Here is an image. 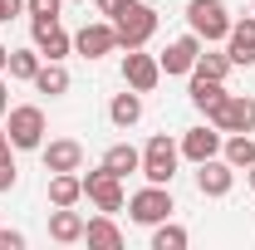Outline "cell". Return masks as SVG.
<instances>
[{"mask_svg": "<svg viewBox=\"0 0 255 250\" xmlns=\"http://www.w3.org/2000/svg\"><path fill=\"white\" fill-rule=\"evenodd\" d=\"M108 25L118 30V49H142L157 34V10L142 5V0H118L108 10Z\"/></svg>", "mask_w": 255, "mask_h": 250, "instance_id": "cell-1", "label": "cell"}, {"mask_svg": "<svg viewBox=\"0 0 255 250\" xmlns=\"http://www.w3.org/2000/svg\"><path fill=\"white\" fill-rule=\"evenodd\" d=\"M113 5H118V0H94V10H98V15H108Z\"/></svg>", "mask_w": 255, "mask_h": 250, "instance_id": "cell-33", "label": "cell"}, {"mask_svg": "<svg viewBox=\"0 0 255 250\" xmlns=\"http://www.w3.org/2000/svg\"><path fill=\"white\" fill-rule=\"evenodd\" d=\"M246 187L255 191V162H251V167H246Z\"/></svg>", "mask_w": 255, "mask_h": 250, "instance_id": "cell-34", "label": "cell"}, {"mask_svg": "<svg viewBox=\"0 0 255 250\" xmlns=\"http://www.w3.org/2000/svg\"><path fill=\"white\" fill-rule=\"evenodd\" d=\"M177 167H182V147H177L167 132H152V137H147V147H142V177H147V182H157V187H172Z\"/></svg>", "mask_w": 255, "mask_h": 250, "instance_id": "cell-4", "label": "cell"}, {"mask_svg": "<svg viewBox=\"0 0 255 250\" xmlns=\"http://www.w3.org/2000/svg\"><path fill=\"white\" fill-rule=\"evenodd\" d=\"M221 137H226L221 127H216V123H206V127H187L177 147H182V157H187L191 167H196V162H206V157H221Z\"/></svg>", "mask_w": 255, "mask_h": 250, "instance_id": "cell-13", "label": "cell"}, {"mask_svg": "<svg viewBox=\"0 0 255 250\" xmlns=\"http://www.w3.org/2000/svg\"><path fill=\"white\" fill-rule=\"evenodd\" d=\"M226 54H231V64H255V15H246V20H231Z\"/></svg>", "mask_w": 255, "mask_h": 250, "instance_id": "cell-15", "label": "cell"}, {"mask_svg": "<svg viewBox=\"0 0 255 250\" xmlns=\"http://www.w3.org/2000/svg\"><path fill=\"white\" fill-rule=\"evenodd\" d=\"M84 201V177L79 172H49V206H79Z\"/></svg>", "mask_w": 255, "mask_h": 250, "instance_id": "cell-18", "label": "cell"}, {"mask_svg": "<svg viewBox=\"0 0 255 250\" xmlns=\"http://www.w3.org/2000/svg\"><path fill=\"white\" fill-rule=\"evenodd\" d=\"M30 84L39 89V94L59 98V94H69V84H74V79H69V69H64V59H44V64H39V74H34Z\"/></svg>", "mask_w": 255, "mask_h": 250, "instance_id": "cell-20", "label": "cell"}, {"mask_svg": "<svg viewBox=\"0 0 255 250\" xmlns=\"http://www.w3.org/2000/svg\"><path fill=\"white\" fill-rule=\"evenodd\" d=\"M221 157L236 167V172H246L255 162V132H226L221 137Z\"/></svg>", "mask_w": 255, "mask_h": 250, "instance_id": "cell-22", "label": "cell"}, {"mask_svg": "<svg viewBox=\"0 0 255 250\" xmlns=\"http://www.w3.org/2000/svg\"><path fill=\"white\" fill-rule=\"evenodd\" d=\"M74 49H79L84 59H103V54H118V30H113L108 20H94V25H84V30L74 34Z\"/></svg>", "mask_w": 255, "mask_h": 250, "instance_id": "cell-12", "label": "cell"}, {"mask_svg": "<svg viewBox=\"0 0 255 250\" xmlns=\"http://www.w3.org/2000/svg\"><path fill=\"white\" fill-rule=\"evenodd\" d=\"M39 162H44V172H84V142L54 137V142L39 147Z\"/></svg>", "mask_w": 255, "mask_h": 250, "instance_id": "cell-14", "label": "cell"}, {"mask_svg": "<svg viewBox=\"0 0 255 250\" xmlns=\"http://www.w3.org/2000/svg\"><path fill=\"white\" fill-rule=\"evenodd\" d=\"M231 187H236V167H231L226 157L196 162V191H201V196H231Z\"/></svg>", "mask_w": 255, "mask_h": 250, "instance_id": "cell-11", "label": "cell"}, {"mask_svg": "<svg viewBox=\"0 0 255 250\" xmlns=\"http://www.w3.org/2000/svg\"><path fill=\"white\" fill-rule=\"evenodd\" d=\"M64 0H25V15L30 20H59Z\"/></svg>", "mask_w": 255, "mask_h": 250, "instance_id": "cell-27", "label": "cell"}, {"mask_svg": "<svg viewBox=\"0 0 255 250\" xmlns=\"http://www.w3.org/2000/svg\"><path fill=\"white\" fill-rule=\"evenodd\" d=\"M5 118H10L5 132H10V147L15 152H39L44 147V108L39 103H15Z\"/></svg>", "mask_w": 255, "mask_h": 250, "instance_id": "cell-3", "label": "cell"}, {"mask_svg": "<svg viewBox=\"0 0 255 250\" xmlns=\"http://www.w3.org/2000/svg\"><path fill=\"white\" fill-rule=\"evenodd\" d=\"M206 123H216L221 132H255V98L251 94H231Z\"/></svg>", "mask_w": 255, "mask_h": 250, "instance_id": "cell-10", "label": "cell"}, {"mask_svg": "<svg viewBox=\"0 0 255 250\" xmlns=\"http://www.w3.org/2000/svg\"><path fill=\"white\" fill-rule=\"evenodd\" d=\"M30 39L39 49V59H69L74 54V34L59 20H30Z\"/></svg>", "mask_w": 255, "mask_h": 250, "instance_id": "cell-9", "label": "cell"}, {"mask_svg": "<svg viewBox=\"0 0 255 250\" xmlns=\"http://www.w3.org/2000/svg\"><path fill=\"white\" fill-rule=\"evenodd\" d=\"M10 113V89H5V79H0V118Z\"/></svg>", "mask_w": 255, "mask_h": 250, "instance_id": "cell-31", "label": "cell"}, {"mask_svg": "<svg viewBox=\"0 0 255 250\" xmlns=\"http://www.w3.org/2000/svg\"><path fill=\"white\" fill-rule=\"evenodd\" d=\"M98 167H108L113 177H132V172H142V147H132V142H113Z\"/></svg>", "mask_w": 255, "mask_h": 250, "instance_id": "cell-19", "label": "cell"}, {"mask_svg": "<svg viewBox=\"0 0 255 250\" xmlns=\"http://www.w3.org/2000/svg\"><path fill=\"white\" fill-rule=\"evenodd\" d=\"M172 211H177V201H172V191L157 187V182H147L142 191L128 196V216L137 221V226H157V221H167Z\"/></svg>", "mask_w": 255, "mask_h": 250, "instance_id": "cell-5", "label": "cell"}, {"mask_svg": "<svg viewBox=\"0 0 255 250\" xmlns=\"http://www.w3.org/2000/svg\"><path fill=\"white\" fill-rule=\"evenodd\" d=\"M20 10H25V0H0V25H10Z\"/></svg>", "mask_w": 255, "mask_h": 250, "instance_id": "cell-30", "label": "cell"}, {"mask_svg": "<svg viewBox=\"0 0 255 250\" xmlns=\"http://www.w3.org/2000/svg\"><path fill=\"white\" fill-rule=\"evenodd\" d=\"M123 84L137 94H152L162 84V64L157 54H142V49H123Z\"/></svg>", "mask_w": 255, "mask_h": 250, "instance_id": "cell-8", "label": "cell"}, {"mask_svg": "<svg viewBox=\"0 0 255 250\" xmlns=\"http://www.w3.org/2000/svg\"><path fill=\"white\" fill-rule=\"evenodd\" d=\"M231 69H236V64H231V54H216V49H211V44H206V49H201V54H196V69H191V74H201V79H231Z\"/></svg>", "mask_w": 255, "mask_h": 250, "instance_id": "cell-24", "label": "cell"}, {"mask_svg": "<svg viewBox=\"0 0 255 250\" xmlns=\"http://www.w3.org/2000/svg\"><path fill=\"white\" fill-rule=\"evenodd\" d=\"M0 250H25V236H20V231H5V226H0Z\"/></svg>", "mask_w": 255, "mask_h": 250, "instance_id": "cell-29", "label": "cell"}, {"mask_svg": "<svg viewBox=\"0 0 255 250\" xmlns=\"http://www.w3.org/2000/svg\"><path fill=\"white\" fill-rule=\"evenodd\" d=\"M10 152H15V147H10V132L0 127V157H10Z\"/></svg>", "mask_w": 255, "mask_h": 250, "instance_id": "cell-32", "label": "cell"}, {"mask_svg": "<svg viewBox=\"0 0 255 250\" xmlns=\"http://www.w3.org/2000/svg\"><path fill=\"white\" fill-rule=\"evenodd\" d=\"M15 182H20V167H15V152L0 157V191H15Z\"/></svg>", "mask_w": 255, "mask_h": 250, "instance_id": "cell-28", "label": "cell"}, {"mask_svg": "<svg viewBox=\"0 0 255 250\" xmlns=\"http://www.w3.org/2000/svg\"><path fill=\"white\" fill-rule=\"evenodd\" d=\"M187 226H177V221L167 216V221H157L152 226V250H187Z\"/></svg>", "mask_w": 255, "mask_h": 250, "instance_id": "cell-26", "label": "cell"}, {"mask_svg": "<svg viewBox=\"0 0 255 250\" xmlns=\"http://www.w3.org/2000/svg\"><path fill=\"white\" fill-rule=\"evenodd\" d=\"M84 241L98 246V250H118V246H123V231H118V221L108 216V211H98V216L84 226Z\"/></svg>", "mask_w": 255, "mask_h": 250, "instance_id": "cell-21", "label": "cell"}, {"mask_svg": "<svg viewBox=\"0 0 255 250\" xmlns=\"http://www.w3.org/2000/svg\"><path fill=\"white\" fill-rule=\"evenodd\" d=\"M187 25L201 44H226L231 10H226V0H187Z\"/></svg>", "mask_w": 255, "mask_h": 250, "instance_id": "cell-2", "label": "cell"}, {"mask_svg": "<svg viewBox=\"0 0 255 250\" xmlns=\"http://www.w3.org/2000/svg\"><path fill=\"white\" fill-rule=\"evenodd\" d=\"M5 64H10V49H5V44H0V74H5Z\"/></svg>", "mask_w": 255, "mask_h": 250, "instance_id": "cell-35", "label": "cell"}, {"mask_svg": "<svg viewBox=\"0 0 255 250\" xmlns=\"http://www.w3.org/2000/svg\"><path fill=\"white\" fill-rule=\"evenodd\" d=\"M137 118H142V94H137V89L113 94V103H108V123H113V127H132Z\"/></svg>", "mask_w": 255, "mask_h": 250, "instance_id": "cell-23", "label": "cell"}, {"mask_svg": "<svg viewBox=\"0 0 255 250\" xmlns=\"http://www.w3.org/2000/svg\"><path fill=\"white\" fill-rule=\"evenodd\" d=\"M39 64H44V59H39V49H34V44H30V49H10L5 74H10V79H20V84H30L34 74H39Z\"/></svg>", "mask_w": 255, "mask_h": 250, "instance_id": "cell-25", "label": "cell"}, {"mask_svg": "<svg viewBox=\"0 0 255 250\" xmlns=\"http://www.w3.org/2000/svg\"><path fill=\"white\" fill-rule=\"evenodd\" d=\"M84 196L94 201L98 211H108V216H118L128 206V191H123V177H113L108 167H94V172H84Z\"/></svg>", "mask_w": 255, "mask_h": 250, "instance_id": "cell-6", "label": "cell"}, {"mask_svg": "<svg viewBox=\"0 0 255 250\" xmlns=\"http://www.w3.org/2000/svg\"><path fill=\"white\" fill-rule=\"evenodd\" d=\"M206 44L196 39V34H177V39H167V49L157 54V64H162V74H172V79H191V69H196V54H201Z\"/></svg>", "mask_w": 255, "mask_h": 250, "instance_id": "cell-7", "label": "cell"}, {"mask_svg": "<svg viewBox=\"0 0 255 250\" xmlns=\"http://www.w3.org/2000/svg\"><path fill=\"white\" fill-rule=\"evenodd\" d=\"M187 94H191V103H196V108H201L206 118H211V113L221 108L226 98H231V94H226V84H221V79H201V74H191V89H187Z\"/></svg>", "mask_w": 255, "mask_h": 250, "instance_id": "cell-17", "label": "cell"}, {"mask_svg": "<svg viewBox=\"0 0 255 250\" xmlns=\"http://www.w3.org/2000/svg\"><path fill=\"white\" fill-rule=\"evenodd\" d=\"M84 226H89V221L79 216L74 206H54V211H49V241H59V246H79V241H84Z\"/></svg>", "mask_w": 255, "mask_h": 250, "instance_id": "cell-16", "label": "cell"}]
</instances>
